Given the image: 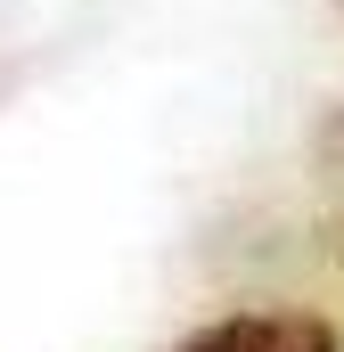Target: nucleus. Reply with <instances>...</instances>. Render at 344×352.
I'll list each match as a JSON object with an SVG mask.
<instances>
[{
  "mask_svg": "<svg viewBox=\"0 0 344 352\" xmlns=\"http://www.w3.org/2000/svg\"><path fill=\"white\" fill-rule=\"evenodd\" d=\"M172 352H336V328L312 311H230V320L180 336Z\"/></svg>",
  "mask_w": 344,
  "mask_h": 352,
  "instance_id": "nucleus-1",
  "label": "nucleus"
},
{
  "mask_svg": "<svg viewBox=\"0 0 344 352\" xmlns=\"http://www.w3.org/2000/svg\"><path fill=\"white\" fill-rule=\"evenodd\" d=\"M336 164H344V123H336Z\"/></svg>",
  "mask_w": 344,
  "mask_h": 352,
  "instance_id": "nucleus-2",
  "label": "nucleus"
}]
</instances>
